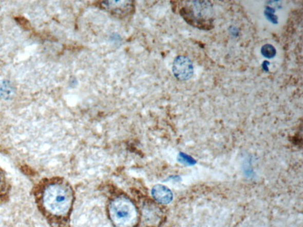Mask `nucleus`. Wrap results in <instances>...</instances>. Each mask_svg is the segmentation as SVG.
<instances>
[{"label":"nucleus","instance_id":"423d86ee","mask_svg":"<svg viewBox=\"0 0 303 227\" xmlns=\"http://www.w3.org/2000/svg\"><path fill=\"white\" fill-rule=\"evenodd\" d=\"M16 93V89L12 82L8 80L0 81V99L4 100H11Z\"/></svg>","mask_w":303,"mask_h":227},{"label":"nucleus","instance_id":"f257e3e1","mask_svg":"<svg viewBox=\"0 0 303 227\" xmlns=\"http://www.w3.org/2000/svg\"><path fill=\"white\" fill-rule=\"evenodd\" d=\"M112 220L120 226L130 225L136 217L135 210L130 203L126 201L118 200L111 207Z\"/></svg>","mask_w":303,"mask_h":227},{"label":"nucleus","instance_id":"20e7f679","mask_svg":"<svg viewBox=\"0 0 303 227\" xmlns=\"http://www.w3.org/2000/svg\"><path fill=\"white\" fill-rule=\"evenodd\" d=\"M69 197L67 193L62 189L57 188L52 194V203L50 207L56 214H62L69 207Z\"/></svg>","mask_w":303,"mask_h":227},{"label":"nucleus","instance_id":"f03ea898","mask_svg":"<svg viewBox=\"0 0 303 227\" xmlns=\"http://www.w3.org/2000/svg\"><path fill=\"white\" fill-rule=\"evenodd\" d=\"M173 72L178 80L185 81L191 79L194 73L192 61L187 57H177L174 61Z\"/></svg>","mask_w":303,"mask_h":227},{"label":"nucleus","instance_id":"39448f33","mask_svg":"<svg viewBox=\"0 0 303 227\" xmlns=\"http://www.w3.org/2000/svg\"><path fill=\"white\" fill-rule=\"evenodd\" d=\"M152 194L155 200L161 203H168L172 201L173 195L169 189L164 186H155L152 191Z\"/></svg>","mask_w":303,"mask_h":227},{"label":"nucleus","instance_id":"0eeeda50","mask_svg":"<svg viewBox=\"0 0 303 227\" xmlns=\"http://www.w3.org/2000/svg\"><path fill=\"white\" fill-rule=\"evenodd\" d=\"M261 52L264 56L267 58H272L275 55L276 50L273 46L266 45L262 47Z\"/></svg>","mask_w":303,"mask_h":227},{"label":"nucleus","instance_id":"7ed1b4c3","mask_svg":"<svg viewBox=\"0 0 303 227\" xmlns=\"http://www.w3.org/2000/svg\"><path fill=\"white\" fill-rule=\"evenodd\" d=\"M102 6L108 12L120 17L126 16L134 10V6L130 2H105L102 3Z\"/></svg>","mask_w":303,"mask_h":227}]
</instances>
